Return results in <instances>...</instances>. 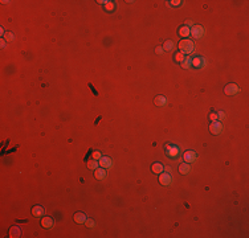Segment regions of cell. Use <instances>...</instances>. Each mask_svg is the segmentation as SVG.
<instances>
[{"instance_id":"obj_1","label":"cell","mask_w":249,"mask_h":238,"mask_svg":"<svg viewBox=\"0 0 249 238\" xmlns=\"http://www.w3.org/2000/svg\"><path fill=\"white\" fill-rule=\"evenodd\" d=\"M179 49H180V53L183 54H191L195 49V45L189 38H183V40L179 43Z\"/></svg>"},{"instance_id":"obj_2","label":"cell","mask_w":249,"mask_h":238,"mask_svg":"<svg viewBox=\"0 0 249 238\" xmlns=\"http://www.w3.org/2000/svg\"><path fill=\"white\" fill-rule=\"evenodd\" d=\"M166 155H167L168 157H171V159H175V157L179 156V153H180V150H179L178 146H171V144H166Z\"/></svg>"},{"instance_id":"obj_3","label":"cell","mask_w":249,"mask_h":238,"mask_svg":"<svg viewBox=\"0 0 249 238\" xmlns=\"http://www.w3.org/2000/svg\"><path fill=\"white\" fill-rule=\"evenodd\" d=\"M209 132L213 135H219L223 132V124H221V122L216 121V122H211L209 124Z\"/></svg>"},{"instance_id":"obj_4","label":"cell","mask_w":249,"mask_h":238,"mask_svg":"<svg viewBox=\"0 0 249 238\" xmlns=\"http://www.w3.org/2000/svg\"><path fill=\"white\" fill-rule=\"evenodd\" d=\"M191 36L193 38H196V40L202 38L204 36V28L202 25H192V28H191Z\"/></svg>"},{"instance_id":"obj_5","label":"cell","mask_w":249,"mask_h":238,"mask_svg":"<svg viewBox=\"0 0 249 238\" xmlns=\"http://www.w3.org/2000/svg\"><path fill=\"white\" fill-rule=\"evenodd\" d=\"M191 66L192 68H196V69H202L205 66V60L200 56H196V57L191 58Z\"/></svg>"},{"instance_id":"obj_6","label":"cell","mask_w":249,"mask_h":238,"mask_svg":"<svg viewBox=\"0 0 249 238\" xmlns=\"http://www.w3.org/2000/svg\"><path fill=\"white\" fill-rule=\"evenodd\" d=\"M159 183H160L162 185H164V187H168V185L172 183L171 175L168 172H162L160 175H159Z\"/></svg>"},{"instance_id":"obj_7","label":"cell","mask_w":249,"mask_h":238,"mask_svg":"<svg viewBox=\"0 0 249 238\" xmlns=\"http://www.w3.org/2000/svg\"><path fill=\"white\" fill-rule=\"evenodd\" d=\"M196 159H198V155H196V152L195 151H186L184 153H183V160H184L186 163H188V164H191L193 162H196Z\"/></svg>"},{"instance_id":"obj_8","label":"cell","mask_w":249,"mask_h":238,"mask_svg":"<svg viewBox=\"0 0 249 238\" xmlns=\"http://www.w3.org/2000/svg\"><path fill=\"white\" fill-rule=\"evenodd\" d=\"M238 92H240V87H238L236 83H228V85L224 87V93H225L227 95H234V94H237Z\"/></svg>"},{"instance_id":"obj_9","label":"cell","mask_w":249,"mask_h":238,"mask_svg":"<svg viewBox=\"0 0 249 238\" xmlns=\"http://www.w3.org/2000/svg\"><path fill=\"white\" fill-rule=\"evenodd\" d=\"M41 226L44 227V229H52V227L54 226V221L52 217H43L41 218Z\"/></svg>"},{"instance_id":"obj_10","label":"cell","mask_w":249,"mask_h":238,"mask_svg":"<svg viewBox=\"0 0 249 238\" xmlns=\"http://www.w3.org/2000/svg\"><path fill=\"white\" fill-rule=\"evenodd\" d=\"M98 163H99V167L105 168V169H108V168H110L113 166V160L110 159V157H108V156H102L101 159L98 160Z\"/></svg>"},{"instance_id":"obj_11","label":"cell","mask_w":249,"mask_h":238,"mask_svg":"<svg viewBox=\"0 0 249 238\" xmlns=\"http://www.w3.org/2000/svg\"><path fill=\"white\" fill-rule=\"evenodd\" d=\"M32 214L34 217H43L44 214H45V209H44V206H41V205H34L33 208H32Z\"/></svg>"},{"instance_id":"obj_12","label":"cell","mask_w":249,"mask_h":238,"mask_svg":"<svg viewBox=\"0 0 249 238\" xmlns=\"http://www.w3.org/2000/svg\"><path fill=\"white\" fill-rule=\"evenodd\" d=\"M94 176L97 180H103V178H106V176H108V173H106V169L105 168H97V169L94 171Z\"/></svg>"},{"instance_id":"obj_13","label":"cell","mask_w":249,"mask_h":238,"mask_svg":"<svg viewBox=\"0 0 249 238\" xmlns=\"http://www.w3.org/2000/svg\"><path fill=\"white\" fill-rule=\"evenodd\" d=\"M86 218H88V217H86V214L82 212H78L74 214V222H77V224H85Z\"/></svg>"},{"instance_id":"obj_14","label":"cell","mask_w":249,"mask_h":238,"mask_svg":"<svg viewBox=\"0 0 249 238\" xmlns=\"http://www.w3.org/2000/svg\"><path fill=\"white\" fill-rule=\"evenodd\" d=\"M179 34H180L182 37L188 38V36H191V28H188V27H186V25L180 27V28H179Z\"/></svg>"},{"instance_id":"obj_15","label":"cell","mask_w":249,"mask_h":238,"mask_svg":"<svg viewBox=\"0 0 249 238\" xmlns=\"http://www.w3.org/2000/svg\"><path fill=\"white\" fill-rule=\"evenodd\" d=\"M154 103L157 105V106H164L166 103H167V98H166L164 95H157L154 99Z\"/></svg>"},{"instance_id":"obj_16","label":"cell","mask_w":249,"mask_h":238,"mask_svg":"<svg viewBox=\"0 0 249 238\" xmlns=\"http://www.w3.org/2000/svg\"><path fill=\"white\" fill-rule=\"evenodd\" d=\"M151 171H153L154 173H157V175H160L164 171V167L162 166L160 163H154L153 166H151Z\"/></svg>"},{"instance_id":"obj_17","label":"cell","mask_w":249,"mask_h":238,"mask_svg":"<svg viewBox=\"0 0 249 238\" xmlns=\"http://www.w3.org/2000/svg\"><path fill=\"white\" fill-rule=\"evenodd\" d=\"M189 171H191V167H189L188 163H182L180 166H179V172L182 175H188Z\"/></svg>"},{"instance_id":"obj_18","label":"cell","mask_w":249,"mask_h":238,"mask_svg":"<svg viewBox=\"0 0 249 238\" xmlns=\"http://www.w3.org/2000/svg\"><path fill=\"white\" fill-rule=\"evenodd\" d=\"M20 234H21V229H20L19 226H13V227H11V230H9V236L12 238L20 237Z\"/></svg>"},{"instance_id":"obj_19","label":"cell","mask_w":249,"mask_h":238,"mask_svg":"<svg viewBox=\"0 0 249 238\" xmlns=\"http://www.w3.org/2000/svg\"><path fill=\"white\" fill-rule=\"evenodd\" d=\"M175 48V45L174 43H172L171 40H167V41H164V44H163V50H167V52H171L172 49Z\"/></svg>"},{"instance_id":"obj_20","label":"cell","mask_w":249,"mask_h":238,"mask_svg":"<svg viewBox=\"0 0 249 238\" xmlns=\"http://www.w3.org/2000/svg\"><path fill=\"white\" fill-rule=\"evenodd\" d=\"M99 167V163H98V160H94V159H92L90 162H88V168L89 169H92V171H95L97 168Z\"/></svg>"},{"instance_id":"obj_21","label":"cell","mask_w":249,"mask_h":238,"mask_svg":"<svg viewBox=\"0 0 249 238\" xmlns=\"http://www.w3.org/2000/svg\"><path fill=\"white\" fill-rule=\"evenodd\" d=\"M180 65H182V68H183V69H189V68H192V66H191V57H189V56L187 57V56H186L184 61H183Z\"/></svg>"},{"instance_id":"obj_22","label":"cell","mask_w":249,"mask_h":238,"mask_svg":"<svg viewBox=\"0 0 249 238\" xmlns=\"http://www.w3.org/2000/svg\"><path fill=\"white\" fill-rule=\"evenodd\" d=\"M184 58H186V54H183V53H175V56H174V61L175 62H179V64H182L183 61H184Z\"/></svg>"},{"instance_id":"obj_23","label":"cell","mask_w":249,"mask_h":238,"mask_svg":"<svg viewBox=\"0 0 249 238\" xmlns=\"http://www.w3.org/2000/svg\"><path fill=\"white\" fill-rule=\"evenodd\" d=\"M114 8H115V4H114V2H108L105 4V9L106 11H114Z\"/></svg>"},{"instance_id":"obj_24","label":"cell","mask_w":249,"mask_h":238,"mask_svg":"<svg viewBox=\"0 0 249 238\" xmlns=\"http://www.w3.org/2000/svg\"><path fill=\"white\" fill-rule=\"evenodd\" d=\"M4 40H5V41H9V43H11V41L15 40V36H13V33H12V32H7V33L4 34Z\"/></svg>"},{"instance_id":"obj_25","label":"cell","mask_w":249,"mask_h":238,"mask_svg":"<svg viewBox=\"0 0 249 238\" xmlns=\"http://www.w3.org/2000/svg\"><path fill=\"white\" fill-rule=\"evenodd\" d=\"M84 225H86V226L89 227V229H92V227H94V226H95V222L93 221L92 218H86V221H85Z\"/></svg>"},{"instance_id":"obj_26","label":"cell","mask_w":249,"mask_h":238,"mask_svg":"<svg viewBox=\"0 0 249 238\" xmlns=\"http://www.w3.org/2000/svg\"><path fill=\"white\" fill-rule=\"evenodd\" d=\"M168 3H170V5H172V7L182 5V2H180V0H171V2H168Z\"/></svg>"},{"instance_id":"obj_27","label":"cell","mask_w":249,"mask_h":238,"mask_svg":"<svg viewBox=\"0 0 249 238\" xmlns=\"http://www.w3.org/2000/svg\"><path fill=\"white\" fill-rule=\"evenodd\" d=\"M217 119H219V122L224 121V119H225V113H224V111H219V113H217Z\"/></svg>"},{"instance_id":"obj_28","label":"cell","mask_w":249,"mask_h":238,"mask_svg":"<svg viewBox=\"0 0 249 238\" xmlns=\"http://www.w3.org/2000/svg\"><path fill=\"white\" fill-rule=\"evenodd\" d=\"M101 157H102V155H101V152H99V151H94V152H93V159H94V160H99Z\"/></svg>"},{"instance_id":"obj_29","label":"cell","mask_w":249,"mask_h":238,"mask_svg":"<svg viewBox=\"0 0 249 238\" xmlns=\"http://www.w3.org/2000/svg\"><path fill=\"white\" fill-rule=\"evenodd\" d=\"M209 121H211V122L219 121V119H217V113H211V114H209Z\"/></svg>"},{"instance_id":"obj_30","label":"cell","mask_w":249,"mask_h":238,"mask_svg":"<svg viewBox=\"0 0 249 238\" xmlns=\"http://www.w3.org/2000/svg\"><path fill=\"white\" fill-rule=\"evenodd\" d=\"M0 47H2V48H5V47H7V41L4 40V38H2V41H0Z\"/></svg>"},{"instance_id":"obj_31","label":"cell","mask_w":249,"mask_h":238,"mask_svg":"<svg viewBox=\"0 0 249 238\" xmlns=\"http://www.w3.org/2000/svg\"><path fill=\"white\" fill-rule=\"evenodd\" d=\"M155 52H157L158 54H162V53H163V48H162V47H158L157 49H155Z\"/></svg>"},{"instance_id":"obj_32","label":"cell","mask_w":249,"mask_h":238,"mask_svg":"<svg viewBox=\"0 0 249 238\" xmlns=\"http://www.w3.org/2000/svg\"><path fill=\"white\" fill-rule=\"evenodd\" d=\"M184 24H186V27H188V28H189V27H192V21H191V20H187V21H186Z\"/></svg>"},{"instance_id":"obj_33","label":"cell","mask_w":249,"mask_h":238,"mask_svg":"<svg viewBox=\"0 0 249 238\" xmlns=\"http://www.w3.org/2000/svg\"><path fill=\"white\" fill-rule=\"evenodd\" d=\"M164 171H166V172L170 173V172H171V167H164Z\"/></svg>"},{"instance_id":"obj_34","label":"cell","mask_w":249,"mask_h":238,"mask_svg":"<svg viewBox=\"0 0 249 238\" xmlns=\"http://www.w3.org/2000/svg\"><path fill=\"white\" fill-rule=\"evenodd\" d=\"M0 33H2V36H4V34H5V32H4V29H3V28H0Z\"/></svg>"}]
</instances>
